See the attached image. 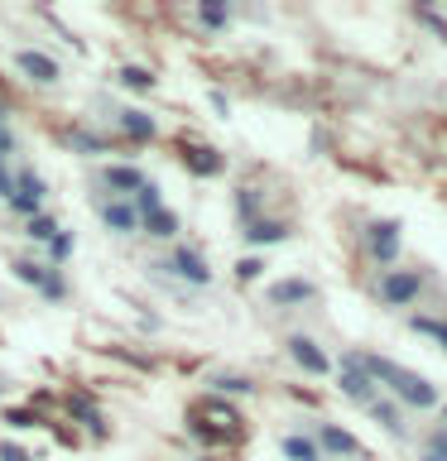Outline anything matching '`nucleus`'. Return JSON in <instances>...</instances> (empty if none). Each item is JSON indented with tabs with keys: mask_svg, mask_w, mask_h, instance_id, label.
<instances>
[{
	"mask_svg": "<svg viewBox=\"0 0 447 461\" xmlns=\"http://www.w3.org/2000/svg\"><path fill=\"white\" fill-rule=\"evenodd\" d=\"M360 366H366V375H370L375 384H389L404 403H414V409H433V403H438V389H433L424 375L395 366V360H385V356H360Z\"/></svg>",
	"mask_w": 447,
	"mask_h": 461,
	"instance_id": "1",
	"label": "nucleus"
},
{
	"mask_svg": "<svg viewBox=\"0 0 447 461\" xmlns=\"http://www.w3.org/2000/svg\"><path fill=\"white\" fill-rule=\"evenodd\" d=\"M154 269H169L173 279H183V284H193V288H207L212 284V269H207V259H202L193 245H173L164 265H154Z\"/></svg>",
	"mask_w": 447,
	"mask_h": 461,
	"instance_id": "2",
	"label": "nucleus"
},
{
	"mask_svg": "<svg viewBox=\"0 0 447 461\" xmlns=\"http://www.w3.org/2000/svg\"><path fill=\"white\" fill-rule=\"evenodd\" d=\"M418 288H424L418 269H385L380 274V298L389 303V308H409V303L418 298Z\"/></svg>",
	"mask_w": 447,
	"mask_h": 461,
	"instance_id": "3",
	"label": "nucleus"
},
{
	"mask_svg": "<svg viewBox=\"0 0 447 461\" xmlns=\"http://www.w3.org/2000/svg\"><path fill=\"white\" fill-rule=\"evenodd\" d=\"M375 389H380V384H375L370 375H366L360 356H342V394H346V399H356V403H366V409H370V403L380 399Z\"/></svg>",
	"mask_w": 447,
	"mask_h": 461,
	"instance_id": "4",
	"label": "nucleus"
},
{
	"mask_svg": "<svg viewBox=\"0 0 447 461\" xmlns=\"http://www.w3.org/2000/svg\"><path fill=\"white\" fill-rule=\"evenodd\" d=\"M96 212H101V221H106L111 236H135L140 230V216H135V207H130V197H101Z\"/></svg>",
	"mask_w": 447,
	"mask_h": 461,
	"instance_id": "5",
	"label": "nucleus"
},
{
	"mask_svg": "<svg viewBox=\"0 0 447 461\" xmlns=\"http://www.w3.org/2000/svg\"><path fill=\"white\" fill-rule=\"evenodd\" d=\"M144 183L150 178H144V168H135V164H106L101 168V187H106L111 197H135Z\"/></svg>",
	"mask_w": 447,
	"mask_h": 461,
	"instance_id": "6",
	"label": "nucleus"
},
{
	"mask_svg": "<svg viewBox=\"0 0 447 461\" xmlns=\"http://www.w3.org/2000/svg\"><path fill=\"white\" fill-rule=\"evenodd\" d=\"M193 413H197V418H202V423H207V428L226 432V438H241V413L231 409V403H222L216 394H207V399H202Z\"/></svg>",
	"mask_w": 447,
	"mask_h": 461,
	"instance_id": "7",
	"label": "nucleus"
},
{
	"mask_svg": "<svg viewBox=\"0 0 447 461\" xmlns=\"http://www.w3.org/2000/svg\"><path fill=\"white\" fill-rule=\"evenodd\" d=\"M14 68H20L34 86H49V82L63 77V68H58L49 53H39V49H20V53H14Z\"/></svg>",
	"mask_w": 447,
	"mask_h": 461,
	"instance_id": "8",
	"label": "nucleus"
},
{
	"mask_svg": "<svg viewBox=\"0 0 447 461\" xmlns=\"http://www.w3.org/2000/svg\"><path fill=\"white\" fill-rule=\"evenodd\" d=\"M317 452H323V461L327 456H360V442L351 438L346 428H337V423H317Z\"/></svg>",
	"mask_w": 447,
	"mask_h": 461,
	"instance_id": "9",
	"label": "nucleus"
},
{
	"mask_svg": "<svg viewBox=\"0 0 447 461\" xmlns=\"http://www.w3.org/2000/svg\"><path fill=\"white\" fill-rule=\"evenodd\" d=\"M288 356H294V366L308 370V375H327V370H332L327 351H323L313 337H288Z\"/></svg>",
	"mask_w": 447,
	"mask_h": 461,
	"instance_id": "10",
	"label": "nucleus"
},
{
	"mask_svg": "<svg viewBox=\"0 0 447 461\" xmlns=\"http://www.w3.org/2000/svg\"><path fill=\"white\" fill-rule=\"evenodd\" d=\"M183 164L187 173H197V178H216V173L226 168V158L212 149V144H183Z\"/></svg>",
	"mask_w": 447,
	"mask_h": 461,
	"instance_id": "11",
	"label": "nucleus"
},
{
	"mask_svg": "<svg viewBox=\"0 0 447 461\" xmlns=\"http://www.w3.org/2000/svg\"><path fill=\"white\" fill-rule=\"evenodd\" d=\"M115 125H121V135H125V140H135V144H150V140L159 135L154 115H150V111H135V106H125L121 115H115Z\"/></svg>",
	"mask_w": 447,
	"mask_h": 461,
	"instance_id": "12",
	"label": "nucleus"
},
{
	"mask_svg": "<svg viewBox=\"0 0 447 461\" xmlns=\"http://www.w3.org/2000/svg\"><path fill=\"white\" fill-rule=\"evenodd\" d=\"M370 255L380 259V265H389V259L399 255V221H375L370 226Z\"/></svg>",
	"mask_w": 447,
	"mask_h": 461,
	"instance_id": "13",
	"label": "nucleus"
},
{
	"mask_svg": "<svg viewBox=\"0 0 447 461\" xmlns=\"http://www.w3.org/2000/svg\"><path fill=\"white\" fill-rule=\"evenodd\" d=\"M308 298H317V288H313L308 279H284V284L269 288V303H274V308H294V303H308Z\"/></svg>",
	"mask_w": 447,
	"mask_h": 461,
	"instance_id": "14",
	"label": "nucleus"
},
{
	"mask_svg": "<svg viewBox=\"0 0 447 461\" xmlns=\"http://www.w3.org/2000/svg\"><path fill=\"white\" fill-rule=\"evenodd\" d=\"M245 236V245H279L284 236H288V226L284 221H269V216H260V221H251L241 230Z\"/></svg>",
	"mask_w": 447,
	"mask_h": 461,
	"instance_id": "15",
	"label": "nucleus"
},
{
	"mask_svg": "<svg viewBox=\"0 0 447 461\" xmlns=\"http://www.w3.org/2000/svg\"><path fill=\"white\" fill-rule=\"evenodd\" d=\"M140 230H144V236H154V240H173V236H178V212L159 207L154 216H144V221H140Z\"/></svg>",
	"mask_w": 447,
	"mask_h": 461,
	"instance_id": "16",
	"label": "nucleus"
},
{
	"mask_svg": "<svg viewBox=\"0 0 447 461\" xmlns=\"http://www.w3.org/2000/svg\"><path fill=\"white\" fill-rule=\"evenodd\" d=\"M68 149H72V154L96 158V154H111V140H106V135H96V130H72V135H68Z\"/></svg>",
	"mask_w": 447,
	"mask_h": 461,
	"instance_id": "17",
	"label": "nucleus"
},
{
	"mask_svg": "<svg viewBox=\"0 0 447 461\" xmlns=\"http://www.w3.org/2000/svg\"><path fill=\"white\" fill-rule=\"evenodd\" d=\"M279 452L288 461H323V452H317L313 438H303V432H288V438H279Z\"/></svg>",
	"mask_w": 447,
	"mask_h": 461,
	"instance_id": "18",
	"label": "nucleus"
},
{
	"mask_svg": "<svg viewBox=\"0 0 447 461\" xmlns=\"http://www.w3.org/2000/svg\"><path fill=\"white\" fill-rule=\"evenodd\" d=\"M10 193H20V197H29V202H39V207H43V197H49V183H43L34 168H20V173H14V187H10Z\"/></svg>",
	"mask_w": 447,
	"mask_h": 461,
	"instance_id": "19",
	"label": "nucleus"
},
{
	"mask_svg": "<svg viewBox=\"0 0 447 461\" xmlns=\"http://www.w3.org/2000/svg\"><path fill=\"white\" fill-rule=\"evenodd\" d=\"M68 413L78 418L82 428H92V432H106V428H101V409H96V403L87 399V394H68Z\"/></svg>",
	"mask_w": 447,
	"mask_h": 461,
	"instance_id": "20",
	"label": "nucleus"
},
{
	"mask_svg": "<svg viewBox=\"0 0 447 461\" xmlns=\"http://www.w3.org/2000/svg\"><path fill=\"white\" fill-rule=\"evenodd\" d=\"M197 24L212 29V34H222V29L231 24V5H222V0H202V5H197Z\"/></svg>",
	"mask_w": 447,
	"mask_h": 461,
	"instance_id": "21",
	"label": "nucleus"
},
{
	"mask_svg": "<svg viewBox=\"0 0 447 461\" xmlns=\"http://www.w3.org/2000/svg\"><path fill=\"white\" fill-rule=\"evenodd\" d=\"M115 82L130 86V92H154V72L140 68V63H125L121 72H115Z\"/></svg>",
	"mask_w": 447,
	"mask_h": 461,
	"instance_id": "22",
	"label": "nucleus"
},
{
	"mask_svg": "<svg viewBox=\"0 0 447 461\" xmlns=\"http://www.w3.org/2000/svg\"><path fill=\"white\" fill-rule=\"evenodd\" d=\"M187 438H197L202 447H226V442H236V438H226V432H216V428H207L197 413H187Z\"/></svg>",
	"mask_w": 447,
	"mask_h": 461,
	"instance_id": "23",
	"label": "nucleus"
},
{
	"mask_svg": "<svg viewBox=\"0 0 447 461\" xmlns=\"http://www.w3.org/2000/svg\"><path fill=\"white\" fill-rule=\"evenodd\" d=\"M212 394H255V384L245 375H207Z\"/></svg>",
	"mask_w": 447,
	"mask_h": 461,
	"instance_id": "24",
	"label": "nucleus"
},
{
	"mask_svg": "<svg viewBox=\"0 0 447 461\" xmlns=\"http://www.w3.org/2000/svg\"><path fill=\"white\" fill-rule=\"evenodd\" d=\"M130 207H135V216L144 221V216H154L159 207H164V197H159V183H144L135 197H130Z\"/></svg>",
	"mask_w": 447,
	"mask_h": 461,
	"instance_id": "25",
	"label": "nucleus"
},
{
	"mask_svg": "<svg viewBox=\"0 0 447 461\" xmlns=\"http://www.w3.org/2000/svg\"><path fill=\"white\" fill-rule=\"evenodd\" d=\"M58 230H63V226H58L53 216H43V212H39V216H29V221H24V236H29V240H39V245H49V240L58 236Z\"/></svg>",
	"mask_w": 447,
	"mask_h": 461,
	"instance_id": "26",
	"label": "nucleus"
},
{
	"mask_svg": "<svg viewBox=\"0 0 447 461\" xmlns=\"http://www.w3.org/2000/svg\"><path fill=\"white\" fill-rule=\"evenodd\" d=\"M72 245H78V240H72V230H58V236L49 240V269H63L68 265Z\"/></svg>",
	"mask_w": 447,
	"mask_h": 461,
	"instance_id": "27",
	"label": "nucleus"
},
{
	"mask_svg": "<svg viewBox=\"0 0 447 461\" xmlns=\"http://www.w3.org/2000/svg\"><path fill=\"white\" fill-rule=\"evenodd\" d=\"M14 279L29 284V288H39L43 279H49V265H39V259H14Z\"/></svg>",
	"mask_w": 447,
	"mask_h": 461,
	"instance_id": "28",
	"label": "nucleus"
},
{
	"mask_svg": "<svg viewBox=\"0 0 447 461\" xmlns=\"http://www.w3.org/2000/svg\"><path fill=\"white\" fill-rule=\"evenodd\" d=\"M236 216L245 226L260 221V193H255V187H241V193H236Z\"/></svg>",
	"mask_w": 447,
	"mask_h": 461,
	"instance_id": "29",
	"label": "nucleus"
},
{
	"mask_svg": "<svg viewBox=\"0 0 447 461\" xmlns=\"http://www.w3.org/2000/svg\"><path fill=\"white\" fill-rule=\"evenodd\" d=\"M39 294L49 298V303H63V298H68V279H63V269H49V279L39 284Z\"/></svg>",
	"mask_w": 447,
	"mask_h": 461,
	"instance_id": "30",
	"label": "nucleus"
},
{
	"mask_svg": "<svg viewBox=\"0 0 447 461\" xmlns=\"http://www.w3.org/2000/svg\"><path fill=\"white\" fill-rule=\"evenodd\" d=\"M370 413H375V423H385L389 432H399L404 423H399V409H395V403H385V399H375L370 403Z\"/></svg>",
	"mask_w": 447,
	"mask_h": 461,
	"instance_id": "31",
	"label": "nucleus"
},
{
	"mask_svg": "<svg viewBox=\"0 0 447 461\" xmlns=\"http://www.w3.org/2000/svg\"><path fill=\"white\" fill-rule=\"evenodd\" d=\"M5 423H10V428H39L43 418L29 413V409H5Z\"/></svg>",
	"mask_w": 447,
	"mask_h": 461,
	"instance_id": "32",
	"label": "nucleus"
},
{
	"mask_svg": "<svg viewBox=\"0 0 447 461\" xmlns=\"http://www.w3.org/2000/svg\"><path fill=\"white\" fill-rule=\"evenodd\" d=\"M409 322H414V331H428V337H438L447 346V322H433V317H409Z\"/></svg>",
	"mask_w": 447,
	"mask_h": 461,
	"instance_id": "33",
	"label": "nucleus"
},
{
	"mask_svg": "<svg viewBox=\"0 0 447 461\" xmlns=\"http://www.w3.org/2000/svg\"><path fill=\"white\" fill-rule=\"evenodd\" d=\"M260 269H265V259L251 255V259H241V265H236V279H241V284H245V279H260Z\"/></svg>",
	"mask_w": 447,
	"mask_h": 461,
	"instance_id": "34",
	"label": "nucleus"
},
{
	"mask_svg": "<svg viewBox=\"0 0 447 461\" xmlns=\"http://www.w3.org/2000/svg\"><path fill=\"white\" fill-rule=\"evenodd\" d=\"M10 154H14V130H10V125H0V164H5Z\"/></svg>",
	"mask_w": 447,
	"mask_h": 461,
	"instance_id": "35",
	"label": "nucleus"
},
{
	"mask_svg": "<svg viewBox=\"0 0 447 461\" xmlns=\"http://www.w3.org/2000/svg\"><path fill=\"white\" fill-rule=\"evenodd\" d=\"M0 461H29V452L14 447V442H0Z\"/></svg>",
	"mask_w": 447,
	"mask_h": 461,
	"instance_id": "36",
	"label": "nucleus"
},
{
	"mask_svg": "<svg viewBox=\"0 0 447 461\" xmlns=\"http://www.w3.org/2000/svg\"><path fill=\"white\" fill-rule=\"evenodd\" d=\"M10 187H14V178H10V168L0 164V197H10Z\"/></svg>",
	"mask_w": 447,
	"mask_h": 461,
	"instance_id": "37",
	"label": "nucleus"
},
{
	"mask_svg": "<svg viewBox=\"0 0 447 461\" xmlns=\"http://www.w3.org/2000/svg\"><path fill=\"white\" fill-rule=\"evenodd\" d=\"M424 461H447L442 452H424Z\"/></svg>",
	"mask_w": 447,
	"mask_h": 461,
	"instance_id": "38",
	"label": "nucleus"
},
{
	"mask_svg": "<svg viewBox=\"0 0 447 461\" xmlns=\"http://www.w3.org/2000/svg\"><path fill=\"white\" fill-rule=\"evenodd\" d=\"M5 115H10V106H5V101H0V125H5Z\"/></svg>",
	"mask_w": 447,
	"mask_h": 461,
	"instance_id": "39",
	"label": "nucleus"
},
{
	"mask_svg": "<svg viewBox=\"0 0 447 461\" xmlns=\"http://www.w3.org/2000/svg\"><path fill=\"white\" fill-rule=\"evenodd\" d=\"M202 461H212V456H202Z\"/></svg>",
	"mask_w": 447,
	"mask_h": 461,
	"instance_id": "40",
	"label": "nucleus"
}]
</instances>
